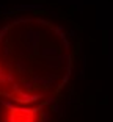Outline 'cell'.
Wrapping results in <instances>:
<instances>
[{"label": "cell", "mask_w": 113, "mask_h": 122, "mask_svg": "<svg viewBox=\"0 0 113 122\" xmlns=\"http://www.w3.org/2000/svg\"><path fill=\"white\" fill-rule=\"evenodd\" d=\"M44 116L39 107L28 108L0 102V122H46Z\"/></svg>", "instance_id": "2"}, {"label": "cell", "mask_w": 113, "mask_h": 122, "mask_svg": "<svg viewBox=\"0 0 113 122\" xmlns=\"http://www.w3.org/2000/svg\"><path fill=\"white\" fill-rule=\"evenodd\" d=\"M72 46L60 25L17 16L0 25V99L36 108L57 94L71 74Z\"/></svg>", "instance_id": "1"}]
</instances>
